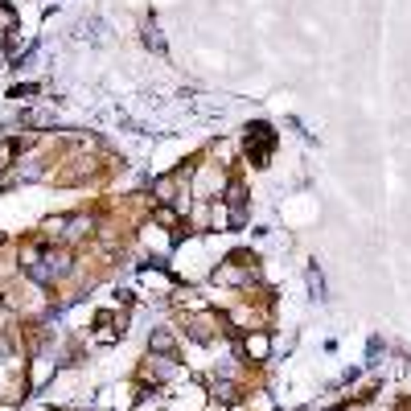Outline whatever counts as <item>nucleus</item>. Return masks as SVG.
I'll return each instance as SVG.
<instances>
[{
	"instance_id": "f257e3e1",
	"label": "nucleus",
	"mask_w": 411,
	"mask_h": 411,
	"mask_svg": "<svg viewBox=\"0 0 411 411\" xmlns=\"http://www.w3.org/2000/svg\"><path fill=\"white\" fill-rule=\"evenodd\" d=\"M8 161H13V145H0V173L8 169Z\"/></svg>"
},
{
	"instance_id": "f03ea898",
	"label": "nucleus",
	"mask_w": 411,
	"mask_h": 411,
	"mask_svg": "<svg viewBox=\"0 0 411 411\" xmlns=\"http://www.w3.org/2000/svg\"><path fill=\"white\" fill-rule=\"evenodd\" d=\"M0 411H8V407H0Z\"/></svg>"
}]
</instances>
